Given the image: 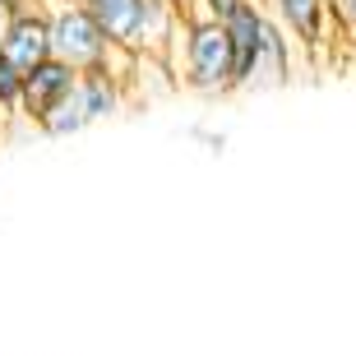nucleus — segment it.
<instances>
[{
	"label": "nucleus",
	"instance_id": "1",
	"mask_svg": "<svg viewBox=\"0 0 356 356\" xmlns=\"http://www.w3.org/2000/svg\"><path fill=\"white\" fill-rule=\"evenodd\" d=\"M181 83L190 92L218 97L236 88V56H232V33L227 24H195L190 28V56H185Z\"/></svg>",
	"mask_w": 356,
	"mask_h": 356
},
{
	"label": "nucleus",
	"instance_id": "2",
	"mask_svg": "<svg viewBox=\"0 0 356 356\" xmlns=\"http://www.w3.org/2000/svg\"><path fill=\"white\" fill-rule=\"evenodd\" d=\"M120 106H125V88L120 83L102 79V74H79V83L70 88V97L42 120L38 130L51 134V139H65V134H79L88 125H97V120L116 116Z\"/></svg>",
	"mask_w": 356,
	"mask_h": 356
},
{
	"label": "nucleus",
	"instance_id": "3",
	"mask_svg": "<svg viewBox=\"0 0 356 356\" xmlns=\"http://www.w3.org/2000/svg\"><path fill=\"white\" fill-rule=\"evenodd\" d=\"M51 14V56L65 60L74 74H97L106 47V28L92 19L88 5H65V10H47Z\"/></svg>",
	"mask_w": 356,
	"mask_h": 356
},
{
	"label": "nucleus",
	"instance_id": "4",
	"mask_svg": "<svg viewBox=\"0 0 356 356\" xmlns=\"http://www.w3.org/2000/svg\"><path fill=\"white\" fill-rule=\"evenodd\" d=\"M0 60H10L19 74H33L42 60H51V14L42 5H28L14 19L10 38L0 42Z\"/></svg>",
	"mask_w": 356,
	"mask_h": 356
},
{
	"label": "nucleus",
	"instance_id": "5",
	"mask_svg": "<svg viewBox=\"0 0 356 356\" xmlns=\"http://www.w3.org/2000/svg\"><path fill=\"white\" fill-rule=\"evenodd\" d=\"M79 83V74L65 65V60H42L33 74H24V102H19V111H24V120H33V125H42V120L51 116L56 106L70 97V88Z\"/></svg>",
	"mask_w": 356,
	"mask_h": 356
},
{
	"label": "nucleus",
	"instance_id": "6",
	"mask_svg": "<svg viewBox=\"0 0 356 356\" xmlns=\"http://www.w3.org/2000/svg\"><path fill=\"white\" fill-rule=\"evenodd\" d=\"M273 14L282 24V33L296 38L305 51H319L324 38H329V24L338 19L333 0H273Z\"/></svg>",
	"mask_w": 356,
	"mask_h": 356
},
{
	"label": "nucleus",
	"instance_id": "7",
	"mask_svg": "<svg viewBox=\"0 0 356 356\" xmlns=\"http://www.w3.org/2000/svg\"><path fill=\"white\" fill-rule=\"evenodd\" d=\"M264 28H268V10L259 0H245V5L227 19L232 56H236V88H245L250 74H254V60H259V47H264Z\"/></svg>",
	"mask_w": 356,
	"mask_h": 356
},
{
	"label": "nucleus",
	"instance_id": "8",
	"mask_svg": "<svg viewBox=\"0 0 356 356\" xmlns=\"http://www.w3.org/2000/svg\"><path fill=\"white\" fill-rule=\"evenodd\" d=\"M287 79H291V38L282 33L277 19H268L264 47H259V60H254V74L245 88H282Z\"/></svg>",
	"mask_w": 356,
	"mask_h": 356
},
{
	"label": "nucleus",
	"instance_id": "9",
	"mask_svg": "<svg viewBox=\"0 0 356 356\" xmlns=\"http://www.w3.org/2000/svg\"><path fill=\"white\" fill-rule=\"evenodd\" d=\"M92 10V19L106 28V38L111 42H125L134 47L139 42V19H144V0H83ZM139 51V47H134Z\"/></svg>",
	"mask_w": 356,
	"mask_h": 356
},
{
	"label": "nucleus",
	"instance_id": "10",
	"mask_svg": "<svg viewBox=\"0 0 356 356\" xmlns=\"http://www.w3.org/2000/svg\"><path fill=\"white\" fill-rule=\"evenodd\" d=\"M19 102H24V74H19L10 60H0V130H5L14 116H24Z\"/></svg>",
	"mask_w": 356,
	"mask_h": 356
},
{
	"label": "nucleus",
	"instance_id": "11",
	"mask_svg": "<svg viewBox=\"0 0 356 356\" xmlns=\"http://www.w3.org/2000/svg\"><path fill=\"white\" fill-rule=\"evenodd\" d=\"M28 5H14V0H0V42L10 38V28H14V19L24 14Z\"/></svg>",
	"mask_w": 356,
	"mask_h": 356
},
{
	"label": "nucleus",
	"instance_id": "12",
	"mask_svg": "<svg viewBox=\"0 0 356 356\" xmlns=\"http://www.w3.org/2000/svg\"><path fill=\"white\" fill-rule=\"evenodd\" d=\"M333 14H338V24L347 33H356V0H333Z\"/></svg>",
	"mask_w": 356,
	"mask_h": 356
},
{
	"label": "nucleus",
	"instance_id": "13",
	"mask_svg": "<svg viewBox=\"0 0 356 356\" xmlns=\"http://www.w3.org/2000/svg\"><path fill=\"white\" fill-rule=\"evenodd\" d=\"M33 5H42V10H65V5H83V0H33Z\"/></svg>",
	"mask_w": 356,
	"mask_h": 356
},
{
	"label": "nucleus",
	"instance_id": "14",
	"mask_svg": "<svg viewBox=\"0 0 356 356\" xmlns=\"http://www.w3.org/2000/svg\"><path fill=\"white\" fill-rule=\"evenodd\" d=\"M14 5H33V0H14Z\"/></svg>",
	"mask_w": 356,
	"mask_h": 356
},
{
	"label": "nucleus",
	"instance_id": "15",
	"mask_svg": "<svg viewBox=\"0 0 356 356\" xmlns=\"http://www.w3.org/2000/svg\"><path fill=\"white\" fill-rule=\"evenodd\" d=\"M176 5H181V10H185V5H190V0H176Z\"/></svg>",
	"mask_w": 356,
	"mask_h": 356
}]
</instances>
